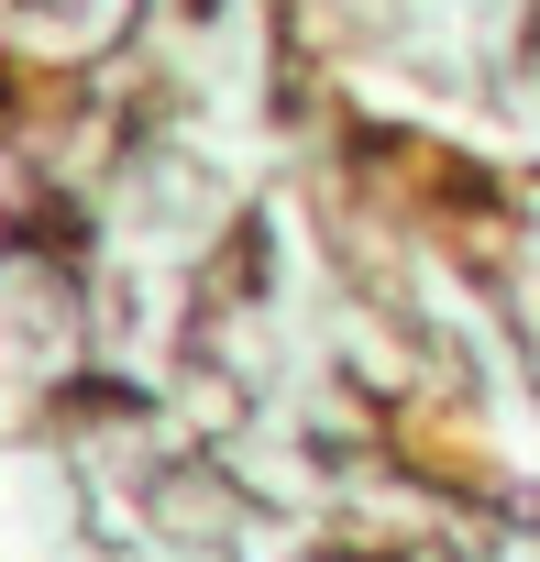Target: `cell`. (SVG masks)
<instances>
[{
    "label": "cell",
    "instance_id": "obj_1",
    "mask_svg": "<svg viewBox=\"0 0 540 562\" xmlns=\"http://www.w3.org/2000/svg\"><path fill=\"white\" fill-rule=\"evenodd\" d=\"M23 12H67V0H23Z\"/></svg>",
    "mask_w": 540,
    "mask_h": 562
}]
</instances>
